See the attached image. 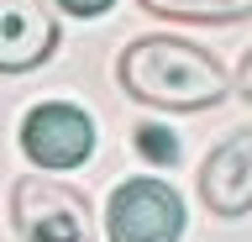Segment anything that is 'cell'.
I'll use <instances>...</instances> for the list:
<instances>
[{"instance_id":"obj_1","label":"cell","mask_w":252,"mask_h":242,"mask_svg":"<svg viewBox=\"0 0 252 242\" xmlns=\"http://www.w3.org/2000/svg\"><path fill=\"white\" fill-rule=\"evenodd\" d=\"M116 79L131 100L168 105V111H205L226 100V69L216 53L179 42V37H137L116 64Z\"/></svg>"},{"instance_id":"obj_2","label":"cell","mask_w":252,"mask_h":242,"mask_svg":"<svg viewBox=\"0 0 252 242\" xmlns=\"http://www.w3.org/2000/svg\"><path fill=\"white\" fill-rule=\"evenodd\" d=\"M11 221L21 242H94L90 200L63 179H16Z\"/></svg>"},{"instance_id":"obj_3","label":"cell","mask_w":252,"mask_h":242,"mask_svg":"<svg viewBox=\"0 0 252 242\" xmlns=\"http://www.w3.org/2000/svg\"><path fill=\"white\" fill-rule=\"evenodd\" d=\"M110 242H179L184 237V200L163 179H126L105 210Z\"/></svg>"},{"instance_id":"obj_4","label":"cell","mask_w":252,"mask_h":242,"mask_svg":"<svg viewBox=\"0 0 252 242\" xmlns=\"http://www.w3.org/2000/svg\"><path fill=\"white\" fill-rule=\"evenodd\" d=\"M21 147L37 169H79L94 153V121L79 105L47 100L21 121Z\"/></svg>"},{"instance_id":"obj_5","label":"cell","mask_w":252,"mask_h":242,"mask_svg":"<svg viewBox=\"0 0 252 242\" xmlns=\"http://www.w3.org/2000/svg\"><path fill=\"white\" fill-rule=\"evenodd\" d=\"M58 21L47 0H0V74H21L53 58Z\"/></svg>"},{"instance_id":"obj_6","label":"cell","mask_w":252,"mask_h":242,"mask_svg":"<svg viewBox=\"0 0 252 242\" xmlns=\"http://www.w3.org/2000/svg\"><path fill=\"white\" fill-rule=\"evenodd\" d=\"M200 195L220 221H236L252 210V132H231L226 142L205 158Z\"/></svg>"},{"instance_id":"obj_7","label":"cell","mask_w":252,"mask_h":242,"mask_svg":"<svg viewBox=\"0 0 252 242\" xmlns=\"http://www.w3.org/2000/svg\"><path fill=\"white\" fill-rule=\"evenodd\" d=\"M142 11L163 21H242L252 16V0H142Z\"/></svg>"},{"instance_id":"obj_8","label":"cell","mask_w":252,"mask_h":242,"mask_svg":"<svg viewBox=\"0 0 252 242\" xmlns=\"http://www.w3.org/2000/svg\"><path fill=\"white\" fill-rule=\"evenodd\" d=\"M137 147L147 163H179V142H173L168 127H158V121H142L137 127Z\"/></svg>"},{"instance_id":"obj_9","label":"cell","mask_w":252,"mask_h":242,"mask_svg":"<svg viewBox=\"0 0 252 242\" xmlns=\"http://www.w3.org/2000/svg\"><path fill=\"white\" fill-rule=\"evenodd\" d=\"M68 16H105L110 11V0H58Z\"/></svg>"},{"instance_id":"obj_10","label":"cell","mask_w":252,"mask_h":242,"mask_svg":"<svg viewBox=\"0 0 252 242\" xmlns=\"http://www.w3.org/2000/svg\"><path fill=\"white\" fill-rule=\"evenodd\" d=\"M236 84H242V100H252V53L242 58V74H236Z\"/></svg>"}]
</instances>
